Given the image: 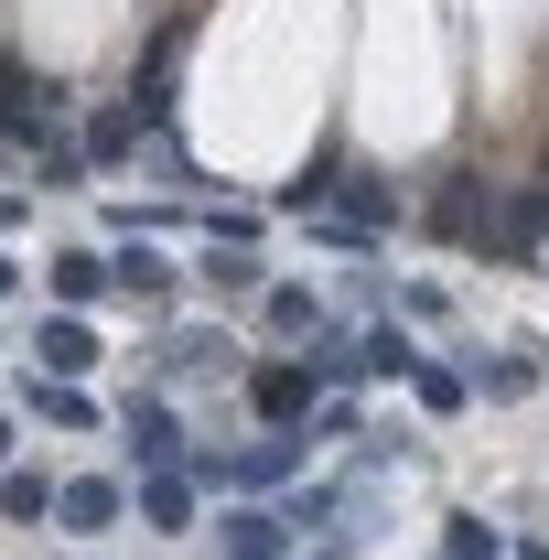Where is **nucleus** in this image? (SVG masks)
Returning <instances> with one entry per match:
<instances>
[{
  "label": "nucleus",
  "mask_w": 549,
  "mask_h": 560,
  "mask_svg": "<svg viewBox=\"0 0 549 560\" xmlns=\"http://www.w3.org/2000/svg\"><path fill=\"white\" fill-rule=\"evenodd\" d=\"M86 366H97V335H86V324H44V377H55V388H75Z\"/></svg>",
  "instance_id": "f257e3e1"
},
{
  "label": "nucleus",
  "mask_w": 549,
  "mask_h": 560,
  "mask_svg": "<svg viewBox=\"0 0 549 560\" xmlns=\"http://www.w3.org/2000/svg\"><path fill=\"white\" fill-rule=\"evenodd\" d=\"M291 464H302V442H291V431H270V442H248V453L226 464V486H280Z\"/></svg>",
  "instance_id": "f03ea898"
},
{
  "label": "nucleus",
  "mask_w": 549,
  "mask_h": 560,
  "mask_svg": "<svg viewBox=\"0 0 549 560\" xmlns=\"http://www.w3.org/2000/svg\"><path fill=\"white\" fill-rule=\"evenodd\" d=\"M335 215H344V226H388V215H399V195H388L377 173H344V184H335Z\"/></svg>",
  "instance_id": "7ed1b4c3"
},
{
  "label": "nucleus",
  "mask_w": 549,
  "mask_h": 560,
  "mask_svg": "<svg viewBox=\"0 0 549 560\" xmlns=\"http://www.w3.org/2000/svg\"><path fill=\"white\" fill-rule=\"evenodd\" d=\"M55 517H66V528H108V517H119V486H108V475H75V486L55 495Z\"/></svg>",
  "instance_id": "20e7f679"
},
{
  "label": "nucleus",
  "mask_w": 549,
  "mask_h": 560,
  "mask_svg": "<svg viewBox=\"0 0 549 560\" xmlns=\"http://www.w3.org/2000/svg\"><path fill=\"white\" fill-rule=\"evenodd\" d=\"M259 410L302 420V410H313V366H259Z\"/></svg>",
  "instance_id": "39448f33"
},
{
  "label": "nucleus",
  "mask_w": 549,
  "mask_h": 560,
  "mask_svg": "<svg viewBox=\"0 0 549 560\" xmlns=\"http://www.w3.org/2000/svg\"><path fill=\"white\" fill-rule=\"evenodd\" d=\"M280 539H291V517H259V506L226 517V550H237V560H280Z\"/></svg>",
  "instance_id": "423d86ee"
},
{
  "label": "nucleus",
  "mask_w": 549,
  "mask_h": 560,
  "mask_svg": "<svg viewBox=\"0 0 549 560\" xmlns=\"http://www.w3.org/2000/svg\"><path fill=\"white\" fill-rule=\"evenodd\" d=\"M528 388H539V346H506L484 366V399H528Z\"/></svg>",
  "instance_id": "0eeeda50"
},
{
  "label": "nucleus",
  "mask_w": 549,
  "mask_h": 560,
  "mask_svg": "<svg viewBox=\"0 0 549 560\" xmlns=\"http://www.w3.org/2000/svg\"><path fill=\"white\" fill-rule=\"evenodd\" d=\"M431 226H442V237H506V226H495V206H475V195H442V206H431Z\"/></svg>",
  "instance_id": "6e6552de"
},
{
  "label": "nucleus",
  "mask_w": 549,
  "mask_h": 560,
  "mask_svg": "<svg viewBox=\"0 0 549 560\" xmlns=\"http://www.w3.org/2000/svg\"><path fill=\"white\" fill-rule=\"evenodd\" d=\"M130 442L151 453V464H173V453H184V431H173V420L151 410V399H130Z\"/></svg>",
  "instance_id": "1a4fd4ad"
},
{
  "label": "nucleus",
  "mask_w": 549,
  "mask_h": 560,
  "mask_svg": "<svg viewBox=\"0 0 549 560\" xmlns=\"http://www.w3.org/2000/svg\"><path fill=\"white\" fill-rule=\"evenodd\" d=\"M108 280H119V291H130V302H162V259H151V248H130V259H108Z\"/></svg>",
  "instance_id": "9d476101"
},
{
  "label": "nucleus",
  "mask_w": 549,
  "mask_h": 560,
  "mask_svg": "<svg viewBox=\"0 0 549 560\" xmlns=\"http://www.w3.org/2000/svg\"><path fill=\"white\" fill-rule=\"evenodd\" d=\"M130 140H140V119H130V108H108V119H86V162H119Z\"/></svg>",
  "instance_id": "9b49d317"
},
{
  "label": "nucleus",
  "mask_w": 549,
  "mask_h": 560,
  "mask_svg": "<svg viewBox=\"0 0 549 560\" xmlns=\"http://www.w3.org/2000/svg\"><path fill=\"white\" fill-rule=\"evenodd\" d=\"M355 366H366V346H344V335L313 324V377H355Z\"/></svg>",
  "instance_id": "f8f14e48"
},
{
  "label": "nucleus",
  "mask_w": 549,
  "mask_h": 560,
  "mask_svg": "<svg viewBox=\"0 0 549 560\" xmlns=\"http://www.w3.org/2000/svg\"><path fill=\"white\" fill-rule=\"evenodd\" d=\"M97 280H108V259H86V248H66V259H55V291H66V302H86Z\"/></svg>",
  "instance_id": "ddd939ff"
},
{
  "label": "nucleus",
  "mask_w": 549,
  "mask_h": 560,
  "mask_svg": "<svg viewBox=\"0 0 549 560\" xmlns=\"http://www.w3.org/2000/svg\"><path fill=\"white\" fill-rule=\"evenodd\" d=\"M184 506H195V495L173 486V475H151V486H140V517H162V528H184Z\"/></svg>",
  "instance_id": "4468645a"
},
{
  "label": "nucleus",
  "mask_w": 549,
  "mask_h": 560,
  "mask_svg": "<svg viewBox=\"0 0 549 560\" xmlns=\"http://www.w3.org/2000/svg\"><path fill=\"white\" fill-rule=\"evenodd\" d=\"M206 280H215V291H259V259H248V248H215Z\"/></svg>",
  "instance_id": "2eb2a0df"
},
{
  "label": "nucleus",
  "mask_w": 549,
  "mask_h": 560,
  "mask_svg": "<svg viewBox=\"0 0 549 560\" xmlns=\"http://www.w3.org/2000/svg\"><path fill=\"white\" fill-rule=\"evenodd\" d=\"M0 506H11V517H44V506H55V486H44V475H11V486H0Z\"/></svg>",
  "instance_id": "dca6fc26"
},
{
  "label": "nucleus",
  "mask_w": 549,
  "mask_h": 560,
  "mask_svg": "<svg viewBox=\"0 0 549 560\" xmlns=\"http://www.w3.org/2000/svg\"><path fill=\"white\" fill-rule=\"evenodd\" d=\"M495 550H506V539H495L484 517H453V560H495Z\"/></svg>",
  "instance_id": "f3484780"
},
{
  "label": "nucleus",
  "mask_w": 549,
  "mask_h": 560,
  "mask_svg": "<svg viewBox=\"0 0 549 560\" xmlns=\"http://www.w3.org/2000/svg\"><path fill=\"white\" fill-rule=\"evenodd\" d=\"M366 366H377V377H399V366H410V377H420V355L399 346V335H366Z\"/></svg>",
  "instance_id": "a211bd4d"
},
{
  "label": "nucleus",
  "mask_w": 549,
  "mask_h": 560,
  "mask_svg": "<svg viewBox=\"0 0 549 560\" xmlns=\"http://www.w3.org/2000/svg\"><path fill=\"white\" fill-rule=\"evenodd\" d=\"M33 410H55V420H66V431H86V399H75V388H55V377L33 388Z\"/></svg>",
  "instance_id": "6ab92c4d"
},
{
  "label": "nucleus",
  "mask_w": 549,
  "mask_h": 560,
  "mask_svg": "<svg viewBox=\"0 0 549 560\" xmlns=\"http://www.w3.org/2000/svg\"><path fill=\"white\" fill-rule=\"evenodd\" d=\"M0 453H11V420H0Z\"/></svg>",
  "instance_id": "aec40b11"
},
{
  "label": "nucleus",
  "mask_w": 549,
  "mask_h": 560,
  "mask_svg": "<svg viewBox=\"0 0 549 560\" xmlns=\"http://www.w3.org/2000/svg\"><path fill=\"white\" fill-rule=\"evenodd\" d=\"M0 291H11V259H0Z\"/></svg>",
  "instance_id": "412c9836"
}]
</instances>
